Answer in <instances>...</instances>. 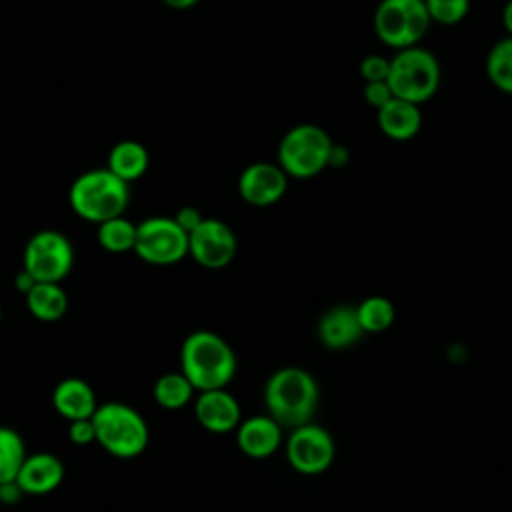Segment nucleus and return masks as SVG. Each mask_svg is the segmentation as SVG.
Segmentation results:
<instances>
[{"instance_id": "obj_36", "label": "nucleus", "mask_w": 512, "mask_h": 512, "mask_svg": "<svg viewBox=\"0 0 512 512\" xmlns=\"http://www.w3.org/2000/svg\"><path fill=\"white\" fill-rule=\"evenodd\" d=\"M0 322H2V306H0Z\"/></svg>"}, {"instance_id": "obj_24", "label": "nucleus", "mask_w": 512, "mask_h": 512, "mask_svg": "<svg viewBox=\"0 0 512 512\" xmlns=\"http://www.w3.org/2000/svg\"><path fill=\"white\" fill-rule=\"evenodd\" d=\"M24 438L10 426H0V482L16 480L26 460Z\"/></svg>"}, {"instance_id": "obj_27", "label": "nucleus", "mask_w": 512, "mask_h": 512, "mask_svg": "<svg viewBox=\"0 0 512 512\" xmlns=\"http://www.w3.org/2000/svg\"><path fill=\"white\" fill-rule=\"evenodd\" d=\"M390 74V58H384L380 54H370L360 62V76L364 82H380L388 80Z\"/></svg>"}, {"instance_id": "obj_1", "label": "nucleus", "mask_w": 512, "mask_h": 512, "mask_svg": "<svg viewBox=\"0 0 512 512\" xmlns=\"http://www.w3.org/2000/svg\"><path fill=\"white\" fill-rule=\"evenodd\" d=\"M320 402L316 378L298 366H284L272 372L264 384L268 414L282 428H296L312 422Z\"/></svg>"}, {"instance_id": "obj_9", "label": "nucleus", "mask_w": 512, "mask_h": 512, "mask_svg": "<svg viewBox=\"0 0 512 512\" xmlns=\"http://www.w3.org/2000/svg\"><path fill=\"white\" fill-rule=\"evenodd\" d=\"M134 252L154 266H172L188 256V232L168 216H150L138 222Z\"/></svg>"}, {"instance_id": "obj_31", "label": "nucleus", "mask_w": 512, "mask_h": 512, "mask_svg": "<svg viewBox=\"0 0 512 512\" xmlns=\"http://www.w3.org/2000/svg\"><path fill=\"white\" fill-rule=\"evenodd\" d=\"M24 490L20 488V484L16 480H6V482H0V504L4 506H14L22 500Z\"/></svg>"}, {"instance_id": "obj_32", "label": "nucleus", "mask_w": 512, "mask_h": 512, "mask_svg": "<svg viewBox=\"0 0 512 512\" xmlns=\"http://www.w3.org/2000/svg\"><path fill=\"white\" fill-rule=\"evenodd\" d=\"M36 284V280H34V276L28 272V270H20L18 274H16V278H14V286H16V290L20 292V294H28L30 290H32V286Z\"/></svg>"}, {"instance_id": "obj_25", "label": "nucleus", "mask_w": 512, "mask_h": 512, "mask_svg": "<svg viewBox=\"0 0 512 512\" xmlns=\"http://www.w3.org/2000/svg\"><path fill=\"white\" fill-rule=\"evenodd\" d=\"M356 310H358V318L364 332H370V334L388 330L396 316L394 304L384 296H368L356 306Z\"/></svg>"}, {"instance_id": "obj_34", "label": "nucleus", "mask_w": 512, "mask_h": 512, "mask_svg": "<svg viewBox=\"0 0 512 512\" xmlns=\"http://www.w3.org/2000/svg\"><path fill=\"white\" fill-rule=\"evenodd\" d=\"M502 24H504V30L508 32V36L512 38V0H508L504 4V10H502Z\"/></svg>"}, {"instance_id": "obj_18", "label": "nucleus", "mask_w": 512, "mask_h": 512, "mask_svg": "<svg viewBox=\"0 0 512 512\" xmlns=\"http://www.w3.org/2000/svg\"><path fill=\"white\" fill-rule=\"evenodd\" d=\"M376 122L380 132L390 140H398V142L410 140L422 128L420 104L394 96L390 102H386L382 108L376 110Z\"/></svg>"}, {"instance_id": "obj_16", "label": "nucleus", "mask_w": 512, "mask_h": 512, "mask_svg": "<svg viewBox=\"0 0 512 512\" xmlns=\"http://www.w3.org/2000/svg\"><path fill=\"white\" fill-rule=\"evenodd\" d=\"M64 480V464L52 452L28 454L16 482L30 496H44L54 492Z\"/></svg>"}, {"instance_id": "obj_28", "label": "nucleus", "mask_w": 512, "mask_h": 512, "mask_svg": "<svg viewBox=\"0 0 512 512\" xmlns=\"http://www.w3.org/2000/svg\"><path fill=\"white\" fill-rule=\"evenodd\" d=\"M68 438L76 446H88V444L96 442V428H94L92 418L72 420L68 424Z\"/></svg>"}, {"instance_id": "obj_35", "label": "nucleus", "mask_w": 512, "mask_h": 512, "mask_svg": "<svg viewBox=\"0 0 512 512\" xmlns=\"http://www.w3.org/2000/svg\"><path fill=\"white\" fill-rule=\"evenodd\" d=\"M162 2L174 10H188V8L196 6L200 0H162Z\"/></svg>"}, {"instance_id": "obj_11", "label": "nucleus", "mask_w": 512, "mask_h": 512, "mask_svg": "<svg viewBox=\"0 0 512 512\" xmlns=\"http://www.w3.org/2000/svg\"><path fill=\"white\" fill-rule=\"evenodd\" d=\"M238 250V240L234 230L218 220L204 218L190 234H188V254L196 264L208 270H220L232 264Z\"/></svg>"}, {"instance_id": "obj_22", "label": "nucleus", "mask_w": 512, "mask_h": 512, "mask_svg": "<svg viewBox=\"0 0 512 512\" xmlns=\"http://www.w3.org/2000/svg\"><path fill=\"white\" fill-rule=\"evenodd\" d=\"M194 384L184 376L182 370L166 372L154 382V400L164 410H180L194 398Z\"/></svg>"}, {"instance_id": "obj_14", "label": "nucleus", "mask_w": 512, "mask_h": 512, "mask_svg": "<svg viewBox=\"0 0 512 512\" xmlns=\"http://www.w3.org/2000/svg\"><path fill=\"white\" fill-rule=\"evenodd\" d=\"M236 444L248 458H270L282 444V426L270 414L250 416L238 424Z\"/></svg>"}, {"instance_id": "obj_21", "label": "nucleus", "mask_w": 512, "mask_h": 512, "mask_svg": "<svg viewBox=\"0 0 512 512\" xmlns=\"http://www.w3.org/2000/svg\"><path fill=\"white\" fill-rule=\"evenodd\" d=\"M96 240L102 250L112 252V254H124V252H134L136 244V228L132 220H128L124 214L114 216L110 220H104L96 224Z\"/></svg>"}, {"instance_id": "obj_19", "label": "nucleus", "mask_w": 512, "mask_h": 512, "mask_svg": "<svg viewBox=\"0 0 512 512\" xmlns=\"http://www.w3.org/2000/svg\"><path fill=\"white\" fill-rule=\"evenodd\" d=\"M24 300L28 312L42 322H56L68 310V294L60 282H36Z\"/></svg>"}, {"instance_id": "obj_6", "label": "nucleus", "mask_w": 512, "mask_h": 512, "mask_svg": "<svg viewBox=\"0 0 512 512\" xmlns=\"http://www.w3.org/2000/svg\"><path fill=\"white\" fill-rule=\"evenodd\" d=\"M332 138L318 124L292 126L278 144V164L292 178H312L330 166Z\"/></svg>"}, {"instance_id": "obj_30", "label": "nucleus", "mask_w": 512, "mask_h": 512, "mask_svg": "<svg viewBox=\"0 0 512 512\" xmlns=\"http://www.w3.org/2000/svg\"><path fill=\"white\" fill-rule=\"evenodd\" d=\"M174 220L190 234V232L204 220V216H202V212H200L198 208H194V206H182V208L174 214Z\"/></svg>"}, {"instance_id": "obj_33", "label": "nucleus", "mask_w": 512, "mask_h": 512, "mask_svg": "<svg viewBox=\"0 0 512 512\" xmlns=\"http://www.w3.org/2000/svg\"><path fill=\"white\" fill-rule=\"evenodd\" d=\"M346 160H348V150L340 144H334L330 152V166H342L346 164Z\"/></svg>"}, {"instance_id": "obj_13", "label": "nucleus", "mask_w": 512, "mask_h": 512, "mask_svg": "<svg viewBox=\"0 0 512 512\" xmlns=\"http://www.w3.org/2000/svg\"><path fill=\"white\" fill-rule=\"evenodd\" d=\"M194 416L202 428L214 434L232 432L242 422L240 404L226 388L198 392L194 400Z\"/></svg>"}, {"instance_id": "obj_26", "label": "nucleus", "mask_w": 512, "mask_h": 512, "mask_svg": "<svg viewBox=\"0 0 512 512\" xmlns=\"http://www.w3.org/2000/svg\"><path fill=\"white\" fill-rule=\"evenodd\" d=\"M424 2H426L430 20L444 26H454L462 22L470 10V0H424Z\"/></svg>"}, {"instance_id": "obj_23", "label": "nucleus", "mask_w": 512, "mask_h": 512, "mask_svg": "<svg viewBox=\"0 0 512 512\" xmlns=\"http://www.w3.org/2000/svg\"><path fill=\"white\" fill-rule=\"evenodd\" d=\"M486 76L500 92L512 96V38L498 40L486 56Z\"/></svg>"}, {"instance_id": "obj_5", "label": "nucleus", "mask_w": 512, "mask_h": 512, "mask_svg": "<svg viewBox=\"0 0 512 512\" xmlns=\"http://www.w3.org/2000/svg\"><path fill=\"white\" fill-rule=\"evenodd\" d=\"M388 84L396 98L414 104L428 102L440 86L438 58L418 44L398 50L390 58Z\"/></svg>"}, {"instance_id": "obj_15", "label": "nucleus", "mask_w": 512, "mask_h": 512, "mask_svg": "<svg viewBox=\"0 0 512 512\" xmlns=\"http://www.w3.org/2000/svg\"><path fill=\"white\" fill-rule=\"evenodd\" d=\"M364 334L356 306L338 304L328 308L318 320V338L330 350H346Z\"/></svg>"}, {"instance_id": "obj_8", "label": "nucleus", "mask_w": 512, "mask_h": 512, "mask_svg": "<svg viewBox=\"0 0 512 512\" xmlns=\"http://www.w3.org/2000/svg\"><path fill=\"white\" fill-rule=\"evenodd\" d=\"M74 266V246L60 230L34 232L22 254V268L28 270L36 282H62Z\"/></svg>"}, {"instance_id": "obj_3", "label": "nucleus", "mask_w": 512, "mask_h": 512, "mask_svg": "<svg viewBox=\"0 0 512 512\" xmlns=\"http://www.w3.org/2000/svg\"><path fill=\"white\" fill-rule=\"evenodd\" d=\"M130 184L108 168H92L76 176L68 190L70 208L86 222L100 224L122 216L130 202Z\"/></svg>"}, {"instance_id": "obj_17", "label": "nucleus", "mask_w": 512, "mask_h": 512, "mask_svg": "<svg viewBox=\"0 0 512 512\" xmlns=\"http://www.w3.org/2000/svg\"><path fill=\"white\" fill-rule=\"evenodd\" d=\"M52 406L62 418L72 422L80 418H92L98 408V400L86 380L78 376H68L54 386Z\"/></svg>"}, {"instance_id": "obj_29", "label": "nucleus", "mask_w": 512, "mask_h": 512, "mask_svg": "<svg viewBox=\"0 0 512 512\" xmlns=\"http://www.w3.org/2000/svg\"><path fill=\"white\" fill-rule=\"evenodd\" d=\"M394 98L392 88L388 84V80H380V82H366L364 84V100L372 106V108H382L386 102H390Z\"/></svg>"}, {"instance_id": "obj_2", "label": "nucleus", "mask_w": 512, "mask_h": 512, "mask_svg": "<svg viewBox=\"0 0 512 512\" xmlns=\"http://www.w3.org/2000/svg\"><path fill=\"white\" fill-rule=\"evenodd\" d=\"M180 370L198 392L226 388L236 376V354L220 334L196 330L180 346Z\"/></svg>"}, {"instance_id": "obj_12", "label": "nucleus", "mask_w": 512, "mask_h": 512, "mask_svg": "<svg viewBox=\"0 0 512 512\" xmlns=\"http://www.w3.org/2000/svg\"><path fill=\"white\" fill-rule=\"evenodd\" d=\"M288 188V174L280 164L254 162L246 166L238 178V194L250 206H272Z\"/></svg>"}, {"instance_id": "obj_7", "label": "nucleus", "mask_w": 512, "mask_h": 512, "mask_svg": "<svg viewBox=\"0 0 512 512\" xmlns=\"http://www.w3.org/2000/svg\"><path fill=\"white\" fill-rule=\"evenodd\" d=\"M432 20L424 0H380L374 12V32L380 42L402 50L416 46Z\"/></svg>"}, {"instance_id": "obj_4", "label": "nucleus", "mask_w": 512, "mask_h": 512, "mask_svg": "<svg viewBox=\"0 0 512 512\" xmlns=\"http://www.w3.org/2000/svg\"><path fill=\"white\" fill-rule=\"evenodd\" d=\"M92 422L96 428V444L116 458H136L148 446L150 430L144 416L124 402L98 404Z\"/></svg>"}, {"instance_id": "obj_20", "label": "nucleus", "mask_w": 512, "mask_h": 512, "mask_svg": "<svg viewBox=\"0 0 512 512\" xmlns=\"http://www.w3.org/2000/svg\"><path fill=\"white\" fill-rule=\"evenodd\" d=\"M148 164H150L148 150L140 142L120 140L110 148L106 168L130 184L146 174Z\"/></svg>"}, {"instance_id": "obj_10", "label": "nucleus", "mask_w": 512, "mask_h": 512, "mask_svg": "<svg viewBox=\"0 0 512 512\" xmlns=\"http://www.w3.org/2000/svg\"><path fill=\"white\" fill-rule=\"evenodd\" d=\"M336 456V444L332 434L314 422L292 428L286 440L288 464L304 476H316L326 472Z\"/></svg>"}]
</instances>
